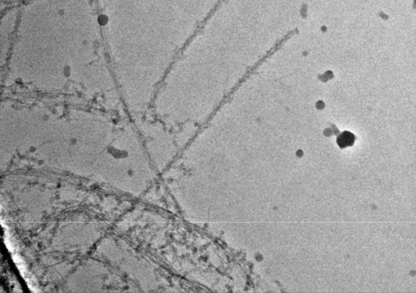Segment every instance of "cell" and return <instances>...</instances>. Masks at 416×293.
<instances>
[{
  "instance_id": "cell-1",
  "label": "cell",
  "mask_w": 416,
  "mask_h": 293,
  "mask_svg": "<svg viewBox=\"0 0 416 293\" xmlns=\"http://www.w3.org/2000/svg\"><path fill=\"white\" fill-rule=\"evenodd\" d=\"M356 141V136L352 132L345 131L342 132L336 139V143L340 148L352 146Z\"/></svg>"
},
{
  "instance_id": "cell-2",
  "label": "cell",
  "mask_w": 416,
  "mask_h": 293,
  "mask_svg": "<svg viewBox=\"0 0 416 293\" xmlns=\"http://www.w3.org/2000/svg\"><path fill=\"white\" fill-rule=\"evenodd\" d=\"M30 151H35V148L34 147H31L30 149Z\"/></svg>"
}]
</instances>
